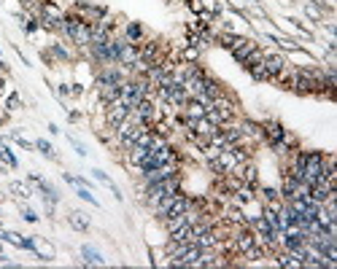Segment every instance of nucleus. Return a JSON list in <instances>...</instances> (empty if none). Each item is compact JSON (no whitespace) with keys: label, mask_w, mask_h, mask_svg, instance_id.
<instances>
[{"label":"nucleus","mask_w":337,"mask_h":269,"mask_svg":"<svg viewBox=\"0 0 337 269\" xmlns=\"http://www.w3.org/2000/svg\"><path fill=\"white\" fill-rule=\"evenodd\" d=\"M243 256H246V258H248V261H256V258H262V256H265V251H262V248H259V245H254V248H251V251H246V253H243Z\"/></svg>","instance_id":"obj_16"},{"label":"nucleus","mask_w":337,"mask_h":269,"mask_svg":"<svg viewBox=\"0 0 337 269\" xmlns=\"http://www.w3.org/2000/svg\"><path fill=\"white\" fill-rule=\"evenodd\" d=\"M240 175H243V180H248V183H256V170L254 167H243Z\"/></svg>","instance_id":"obj_15"},{"label":"nucleus","mask_w":337,"mask_h":269,"mask_svg":"<svg viewBox=\"0 0 337 269\" xmlns=\"http://www.w3.org/2000/svg\"><path fill=\"white\" fill-rule=\"evenodd\" d=\"M262 65L267 67V73H270V78H275V75L286 67V62H283V57H278V54H265L262 57Z\"/></svg>","instance_id":"obj_4"},{"label":"nucleus","mask_w":337,"mask_h":269,"mask_svg":"<svg viewBox=\"0 0 337 269\" xmlns=\"http://www.w3.org/2000/svg\"><path fill=\"white\" fill-rule=\"evenodd\" d=\"M16 108H19V97L11 94V97H8V111H16Z\"/></svg>","instance_id":"obj_22"},{"label":"nucleus","mask_w":337,"mask_h":269,"mask_svg":"<svg viewBox=\"0 0 337 269\" xmlns=\"http://www.w3.org/2000/svg\"><path fill=\"white\" fill-rule=\"evenodd\" d=\"M22 216H24V221H35V218H38V216H35V213H33V210H24V213H22Z\"/></svg>","instance_id":"obj_25"},{"label":"nucleus","mask_w":337,"mask_h":269,"mask_svg":"<svg viewBox=\"0 0 337 269\" xmlns=\"http://www.w3.org/2000/svg\"><path fill=\"white\" fill-rule=\"evenodd\" d=\"M0 89H3V78H0Z\"/></svg>","instance_id":"obj_27"},{"label":"nucleus","mask_w":337,"mask_h":269,"mask_svg":"<svg viewBox=\"0 0 337 269\" xmlns=\"http://www.w3.org/2000/svg\"><path fill=\"white\" fill-rule=\"evenodd\" d=\"M186 210H189V199H186L184 194H170V197H165L157 205V216L159 218H170V216L186 213Z\"/></svg>","instance_id":"obj_2"},{"label":"nucleus","mask_w":337,"mask_h":269,"mask_svg":"<svg viewBox=\"0 0 337 269\" xmlns=\"http://www.w3.org/2000/svg\"><path fill=\"white\" fill-rule=\"evenodd\" d=\"M79 197H81V199H87V202H92V205H97V199L92 197V194H89L87 189H81V191H79Z\"/></svg>","instance_id":"obj_21"},{"label":"nucleus","mask_w":337,"mask_h":269,"mask_svg":"<svg viewBox=\"0 0 337 269\" xmlns=\"http://www.w3.org/2000/svg\"><path fill=\"white\" fill-rule=\"evenodd\" d=\"M248 73L254 75L256 81H270V73H267V67L262 65V62H256V65H248Z\"/></svg>","instance_id":"obj_11"},{"label":"nucleus","mask_w":337,"mask_h":269,"mask_svg":"<svg viewBox=\"0 0 337 269\" xmlns=\"http://www.w3.org/2000/svg\"><path fill=\"white\" fill-rule=\"evenodd\" d=\"M95 178L100 180V183H106V186H108L111 191H114V197H116V199H121V194H119V189L114 186V180H111V178L106 175V172H100V170H95Z\"/></svg>","instance_id":"obj_12"},{"label":"nucleus","mask_w":337,"mask_h":269,"mask_svg":"<svg viewBox=\"0 0 337 269\" xmlns=\"http://www.w3.org/2000/svg\"><path fill=\"white\" fill-rule=\"evenodd\" d=\"M254 245H259V239H256V234H251V232H240V234L235 237V248H238L240 253L251 251Z\"/></svg>","instance_id":"obj_6"},{"label":"nucleus","mask_w":337,"mask_h":269,"mask_svg":"<svg viewBox=\"0 0 337 269\" xmlns=\"http://www.w3.org/2000/svg\"><path fill=\"white\" fill-rule=\"evenodd\" d=\"M165 224H167V229H170V232H175L178 226L186 224V216H184V213H181V216H170V218H165Z\"/></svg>","instance_id":"obj_14"},{"label":"nucleus","mask_w":337,"mask_h":269,"mask_svg":"<svg viewBox=\"0 0 337 269\" xmlns=\"http://www.w3.org/2000/svg\"><path fill=\"white\" fill-rule=\"evenodd\" d=\"M148 156H151V151L143 148V146H133V148H129V162H133V165H140V162H146Z\"/></svg>","instance_id":"obj_8"},{"label":"nucleus","mask_w":337,"mask_h":269,"mask_svg":"<svg viewBox=\"0 0 337 269\" xmlns=\"http://www.w3.org/2000/svg\"><path fill=\"white\" fill-rule=\"evenodd\" d=\"M297 189H299V180H297L294 175H286V180H283V197H286V199L297 197Z\"/></svg>","instance_id":"obj_9"},{"label":"nucleus","mask_w":337,"mask_h":269,"mask_svg":"<svg viewBox=\"0 0 337 269\" xmlns=\"http://www.w3.org/2000/svg\"><path fill=\"white\" fill-rule=\"evenodd\" d=\"M81 253L87 256V264H97V266H102V264H106V261H102V256H100L97 251H92V248H84Z\"/></svg>","instance_id":"obj_13"},{"label":"nucleus","mask_w":337,"mask_h":269,"mask_svg":"<svg viewBox=\"0 0 337 269\" xmlns=\"http://www.w3.org/2000/svg\"><path fill=\"white\" fill-rule=\"evenodd\" d=\"M127 35L133 38V41H138V38H140V27H138V24H129V27H127Z\"/></svg>","instance_id":"obj_19"},{"label":"nucleus","mask_w":337,"mask_h":269,"mask_svg":"<svg viewBox=\"0 0 337 269\" xmlns=\"http://www.w3.org/2000/svg\"><path fill=\"white\" fill-rule=\"evenodd\" d=\"M35 146H38L43 153H46V156H49V159H54V148L49 146V143H46V140H35Z\"/></svg>","instance_id":"obj_17"},{"label":"nucleus","mask_w":337,"mask_h":269,"mask_svg":"<svg viewBox=\"0 0 337 269\" xmlns=\"http://www.w3.org/2000/svg\"><path fill=\"white\" fill-rule=\"evenodd\" d=\"M307 16H316V19H318V8H313V6H307Z\"/></svg>","instance_id":"obj_26"},{"label":"nucleus","mask_w":337,"mask_h":269,"mask_svg":"<svg viewBox=\"0 0 337 269\" xmlns=\"http://www.w3.org/2000/svg\"><path fill=\"white\" fill-rule=\"evenodd\" d=\"M189 8H192V11H194V14H200V11H205V8H202V0H189Z\"/></svg>","instance_id":"obj_20"},{"label":"nucleus","mask_w":337,"mask_h":269,"mask_svg":"<svg viewBox=\"0 0 337 269\" xmlns=\"http://www.w3.org/2000/svg\"><path fill=\"white\" fill-rule=\"evenodd\" d=\"M70 226L79 229V232H87V229H89V218L84 213H70Z\"/></svg>","instance_id":"obj_10"},{"label":"nucleus","mask_w":337,"mask_h":269,"mask_svg":"<svg viewBox=\"0 0 337 269\" xmlns=\"http://www.w3.org/2000/svg\"><path fill=\"white\" fill-rule=\"evenodd\" d=\"M14 140H16V143H19V146H22V148H33V143H27L24 138H19V134H14Z\"/></svg>","instance_id":"obj_23"},{"label":"nucleus","mask_w":337,"mask_h":269,"mask_svg":"<svg viewBox=\"0 0 337 269\" xmlns=\"http://www.w3.org/2000/svg\"><path fill=\"white\" fill-rule=\"evenodd\" d=\"M11 191H16L19 197H30V189H27L24 183H11Z\"/></svg>","instance_id":"obj_18"},{"label":"nucleus","mask_w":337,"mask_h":269,"mask_svg":"<svg viewBox=\"0 0 337 269\" xmlns=\"http://www.w3.org/2000/svg\"><path fill=\"white\" fill-rule=\"evenodd\" d=\"M127 113H129V108L121 100H111L108 102V124L111 127H119V124L127 119Z\"/></svg>","instance_id":"obj_3"},{"label":"nucleus","mask_w":337,"mask_h":269,"mask_svg":"<svg viewBox=\"0 0 337 269\" xmlns=\"http://www.w3.org/2000/svg\"><path fill=\"white\" fill-rule=\"evenodd\" d=\"M184 105H186V119H202L205 116V105L200 100L192 97V100H186Z\"/></svg>","instance_id":"obj_7"},{"label":"nucleus","mask_w":337,"mask_h":269,"mask_svg":"<svg viewBox=\"0 0 337 269\" xmlns=\"http://www.w3.org/2000/svg\"><path fill=\"white\" fill-rule=\"evenodd\" d=\"M265 134H267V140L275 146V143H280V140L286 138V129L280 127L278 121H267V124H265Z\"/></svg>","instance_id":"obj_5"},{"label":"nucleus","mask_w":337,"mask_h":269,"mask_svg":"<svg viewBox=\"0 0 337 269\" xmlns=\"http://www.w3.org/2000/svg\"><path fill=\"white\" fill-rule=\"evenodd\" d=\"M62 30L68 33V38H73L76 43H81V46H87V43H92V24H87V22H81L79 16H68V19H62Z\"/></svg>","instance_id":"obj_1"},{"label":"nucleus","mask_w":337,"mask_h":269,"mask_svg":"<svg viewBox=\"0 0 337 269\" xmlns=\"http://www.w3.org/2000/svg\"><path fill=\"white\" fill-rule=\"evenodd\" d=\"M22 3H24L27 8H38V6H41V0H22Z\"/></svg>","instance_id":"obj_24"}]
</instances>
